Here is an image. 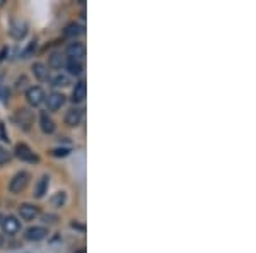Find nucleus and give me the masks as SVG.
<instances>
[{
  "label": "nucleus",
  "mask_w": 256,
  "mask_h": 253,
  "mask_svg": "<svg viewBox=\"0 0 256 253\" xmlns=\"http://www.w3.org/2000/svg\"><path fill=\"white\" fill-rule=\"evenodd\" d=\"M28 180H30V175H28L26 171H20V173H18V175H16V176L10 180V183H9V190H10L12 193H20L24 188H26Z\"/></svg>",
  "instance_id": "f257e3e1"
},
{
  "label": "nucleus",
  "mask_w": 256,
  "mask_h": 253,
  "mask_svg": "<svg viewBox=\"0 0 256 253\" xmlns=\"http://www.w3.org/2000/svg\"><path fill=\"white\" fill-rule=\"evenodd\" d=\"M26 99L31 106H40L44 101V91L40 86H32L26 91Z\"/></svg>",
  "instance_id": "f03ea898"
},
{
  "label": "nucleus",
  "mask_w": 256,
  "mask_h": 253,
  "mask_svg": "<svg viewBox=\"0 0 256 253\" xmlns=\"http://www.w3.org/2000/svg\"><path fill=\"white\" fill-rule=\"evenodd\" d=\"M16 156L22 161H28V163H36V161H38V156H36L26 144H18V146H16Z\"/></svg>",
  "instance_id": "7ed1b4c3"
},
{
  "label": "nucleus",
  "mask_w": 256,
  "mask_h": 253,
  "mask_svg": "<svg viewBox=\"0 0 256 253\" xmlns=\"http://www.w3.org/2000/svg\"><path fill=\"white\" fill-rule=\"evenodd\" d=\"M48 236V229L43 226H34V227H30V229L26 231V234H24V238L28 239V241H41V239H44Z\"/></svg>",
  "instance_id": "20e7f679"
},
{
  "label": "nucleus",
  "mask_w": 256,
  "mask_h": 253,
  "mask_svg": "<svg viewBox=\"0 0 256 253\" xmlns=\"http://www.w3.org/2000/svg\"><path fill=\"white\" fill-rule=\"evenodd\" d=\"M2 229H4V233H6V234L12 236V234L19 233L20 222L14 217V215H7L6 219H2Z\"/></svg>",
  "instance_id": "39448f33"
},
{
  "label": "nucleus",
  "mask_w": 256,
  "mask_h": 253,
  "mask_svg": "<svg viewBox=\"0 0 256 253\" xmlns=\"http://www.w3.org/2000/svg\"><path fill=\"white\" fill-rule=\"evenodd\" d=\"M67 55L68 59H74V60H79L82 62L86 57V47L79 41H76V43H70L68 48H67Z\"/></svg>",
  "instance_id": "423d86ee"
},
{
  "label": "nucleus",
  "mask_w": 256,
  "mask_h": 253,
  "mask_svg": "<svg viewBox=\"0 0 256 253\" xmlns=\"http://www.w3.org/2000/svg\"><path fill=\"white\" fill-rule=\"evenodd\" d=\"M32 120H34V113H32V111H30V110H26V108L19 110L18 115H16V122H18L22 128H26V130L31 127Z\"/></svg>",
  "instance_id": "0eeeda50"
},
{
  "label": "nucleus",
  "mask_w": 256,
  "mask_h": 253,
  "mask_svg": "<svg viewBox=\"0 0 256 253\" xmlns=\"http://www.w3.org/2000/svg\"><path fill=\"white\" fill-rule=\"evenodd\" d=\"M19 214L24 221H32L40 215V210L36 205H31V204H22L19 207Z\"/></svg>",
  "instance_id": "6e6552de"
},
{
  "label": "nucleus",
  "mask_w": 256,
  "mask_h": 253,
  "mask_svg": "<svg viewBox=\"0 0 256 253\" xmlns=\"http://www.w3.org/2000/svg\"><path fill=\"white\" fill-rule=\"evenodd\" d=\"M82 122V110L79 108H70V110L65 113V123L68 127H77Z\"/></svg>",
  "instance_id": "1a4fd4ad"
},
{
  "label": "nucleus",
  "mask_w": 256,
  "mask_h": 253,
  "mask_svg": "<svg viewBox=\"0 0 256 253\" xmlns=\"http://www.w3.org/2000/svg\"><path fill=\"white\" fill-rule=\"evenodd\" d=\"M65 103V96L60 93H52L46 98V106L50 111H56L58 108H62V105Z\"/></svg>",
  "instance_id": "9d476101"
},
{
  "label": "nucleus",
  "mask_w": 256,
  "mask_h": 253,
  "mask_svg": "<svg viewBox=\"0 0 256 253\" xmlns=\"http://www.w3.org/2000/svg\"><path fill=\"white\" fill-rule=\"evenodd\" d=\"M28 33V24L24 23V21H16V23H12V28H10V35L14 36L16 40H20L24 38Z\"/></svg>",
  "instance_id": "9b49d317"
},
{
  "label": "nucleus",
  "mask_w": 256,
  "mask_h": 253,
  "mask_svg": "<svg viewBox=\"0 0 256 253\" xmlns=\"http://www.w3.org/2000/svg\"><path fill=\"white\" fill-rule=\"evenodd\" d=\"M86 93H88V88H86V82H84V81L77 82L76 89H74V94H72L74 103H80V101H84Z\"/></svg>",
  "instance_id": "f8f14e48"
},
{
  "label": "nucleus",
  "mask_w": 256,
  "mask_h": 253,
  "mask_svg": "<svg viewBox=\"0 0 256 253\" xmlns=\"http://www.w3.org/2000/svg\"><path fill=\"white\" fill-rule=\"evenodd\" d=\"M41 128H43L44 134H53L55 132V122L46 113H41Z\"/></svg>",
  "instance_id": "ddd939ff"
},
{
  "label": "nucleus",
  "mask_w": 256,
  "mask_h": 253,
  "mask_svg": "<svg viewBox=\"0 0 256 253\" xmlns=\"http://www.w3.org/2000/svg\"><path fill=\"white\" fill-rule=\"evenodd\" d=\"M48 185H50V178L44 175L41 180L38 181V185H36V192H34V195L38 198H41V197H44V193L48 192Z\"/></svg>",
  "instance_id": "4468645a"
},
{
  "label": "nucleus",
  "mask_w": 256,
  "mask_h": 253,
  "mask_svg": "<svg viewBox=\"0 0 256 253\" xmlns=\"http://www.w3.org/2000/svg\"><path fill=\"white\" fill-rule=\"evenodd\" d=\"M65 65H67L68 74H72V76H80V74H82V62L74 60V59H68Z\"/></svg>",
  "instance_id": "2eb2a0df"
},
{
  "label": "nucleus",
  "mask_w": 256,
  "mask_h": 253,
  "mask_svg": "<svg viewBox=\"0 0 256 253\" xmlns=\"http://www.w3.org/2000/svg\"><path fill=\"white\" fill-rule=\"evenodd\" d=\"M32 72H34L36 79H40V81H44V79H48V69L44 64H34L32 65Z\"/></svg>",
  "instance_id": "dca6fc26"
},
{
  "label": "nucleus",
  "mask_w": 256,
  "mask_h": 253,
  "mask_svg": "<svg viewBox=\"0 0 256 253\" xmlns=\"http://www.w3.org/2000/svg\"><path fill=\"white\" fill-rule=\"evenodd\" d=\"M80 33H82V26L77 23H70L68 26L65 28V36H67V38H76Z\"/></svg>",
  "instance_id": "f3484780"
},
{
  "label": "nucleus",
  "mask_w": 256,
  "mask_h": 253,
  "mask_svg": "<svg viewBox=\"0 0 256 253\" xmlns=\"http://www.w3.org/2000/svg\"><path fill=\"white\" fill-rule=\"evenodd\" d=\"M62 65H64V57L60 53H52V57H50V67L62 69Z\"/></svg>",
  "instance_id": "a211bd4d"
},
{
  "label": "nucleus",
  "mask_w": 256,
  "mask_h": 253,
  "mask_svg": "<svg viewBox=\"0 0 256 253\" xmlns=\"http://www.w3.org/2000/svg\"><path fill=\"white\" fill-rule=\"evenodd\" d=\"M68 84H70L68 76H65V74H58V76L53 79V86H58V88H65Z\"/></svg>",
  "instance_id": "6ab92c4d"
},
{
  "label": "nucleus",
  "mask_w": 256,
  "mask_h": 253,
  "mask_svg": "<svg viewBox=\"0 0 256 253\" xmlns=\"http://www.w3.org/2000/svg\"><path fill=\"white\" fill-rule=\"evenodd\" d=\"M65 198H67L65 192H58V193H55L52 197V204L55 205V207H62V205L65 204Z\"/></svg>",
  "instance_id": "aec40b11"
},
{
  "label": "nucleus",
  "mask_w": 256,
  "mask_h": 253,
  "mask_svg": "<svg viewBox=\"0 0 256 253\" xmlns=\"http://www.w3.org/2000/svg\"><path fill=\"white\" fill-rule=\"evenodd\" d=\"M34 50H36V41H31V43L28 45V48L22 52V59H30V55L34 52Z\"/></svg>",
  "instance_id": "412c9836"
},
{
  "label": "nucleus",
  "mask_w": 256,
  "mask_h": 253,
  "mask_svg": "<svg viewBox=\"0 0 256 253\" xmlns=\"http://www.w3.org/2000/svg\"><path fill=\"white\" fill-rule=\"evenodd\" d=\"M9 159H10V152L6 147H0V164L7 163Z\"/></svg>",
  "instance_id": "4be33fe9"
},
{
  "label": "nucleus",
  "mask_w": 256,
  "mask_h": 253,
  "mask_svg": "<svg viewBox=\"0 0 256 253\" xmlns=\"http://www.w3.org/2000/svg\"><path fill=\"white\" fill-rule=\"evenodd\" d=\"M68 152H70L68 149H53L52 154L55 156V157H65V156L68 154Z\"/></svg>",
  "instance_id": "5701e85b"
},
{
  "label": "nucleus",
  "mask_w": 256,
  "mask_h": 253,
  "mask_svg": "<svg viewBox=\"0 0 256 253\" xmlns=\"http://www.w3.org/2000/svg\"><path fill=\"white\" fill-rule=\"evenodd\" d=\"M0 137H2V140H9L7 132H6V125H4V123H0Z\"/></svg>",
  "instance_id": "b1692460"
},
{
  "label": "nucleus",
  "mask_w": 256,
  "mask_h": 253,
  "mask_svg": "<svg viewBox=\"0 0 256 253\" xmlns=\"http://www.w3.org/2000/svg\"><path fill=\"white\" fill-rule=\"evenodd\" d=\"M6 55H7V48H4L2 52H0V62H2L4 59H6Z\"/></svg>",
  "instance_id": "393cba45"
},
{
  "label": "nucleus",
  "mask_w": 256,
  "mask_h": 253,
  "mask_svg": "<svg viewBox=\"0 0 256 253\" xmlns=\"http://www.w3.org/2000/svg\"><path fill=\"white\" fill-rule=\"evenodd\" d=\"M2 244H4V236L0 234V248H2Z\"/></svg>",
  "instance_id": "a878e982"
},
{
  "label": "nucleus",
  "mask_w": 256,
  "mask_h": 253,
  "mask_svg": "<svg viewBox=\"0 0 256 253\" xmlns=\"http://www.w3.org/2000/svg\"><path fill=\"white\" fill-rule=\"evenodd\" d=\"M77 253H86V250H79V251H77Z\"/></svg>",
  "instance_id": "bb28decb"
}]
</instances>
